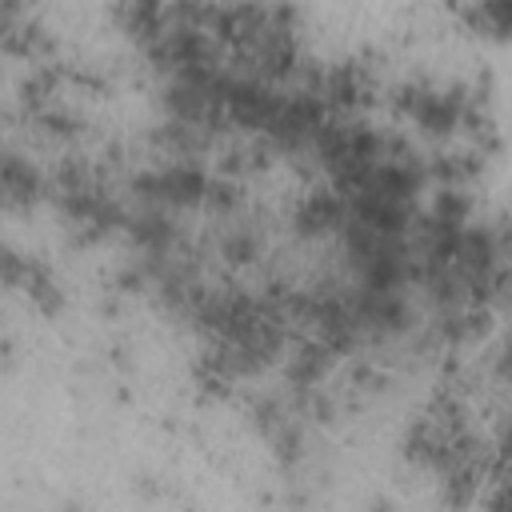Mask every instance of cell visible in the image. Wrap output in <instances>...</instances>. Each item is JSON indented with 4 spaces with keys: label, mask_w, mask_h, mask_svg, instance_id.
<instances>
[{
    "label": "cell",
    "mask_w": 512,
    "mask_h": 512,
    "mask_svg": "<svg viewBox=\"0 0 512 512\" xmlns=\"http://www.w3.org/2000/svg\"><path fill=\"white\" fill-rule=\"evenodd\" d=\"M4 192H8L12 204L36 196V172H32V164H24L20 156H8L4 160Z\"/></svg>",
    "instance_id": "obj_1"
},
{
    "label": "cell",
    "mask_w": 512,
    "mask_h": 512,
    "mask_svg": "<svg viewBox=\"0 0 512 512\" xmlns=\"http://www.w3.org/2000/svg\"><path fill=\"white\" fill-rule=\"evenodd\" d=\"M468 16H472L476 24H484V28L500 32V36H508V32H512V4H484V8H472Z\"/></svg>",
    "instance_id": "obj_2"
}]
</instances>
